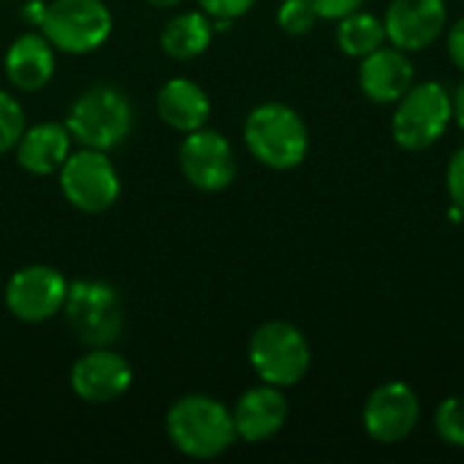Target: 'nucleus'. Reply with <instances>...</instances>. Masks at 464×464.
<instances>
[{"label": "nucleus", "mask_w": 464, "mask_h": 464, "mask_svg": "<svg viewBox=\"0 0 464 464\" xmlns=\"http://www.w3.org/2000/svg\"><path fill=\"white\" fill-rule=\"evenodd\" d=\"M435 432L443 443L464 449V397H449L438 405Z\"/></svg>", "instance_id": "22"}, {"label": "nucleus", "mask_w": 464, "mask_h": 464, "mask_svg": "<svg viewBox=\"0 0 464 464\" xmlns=\"http://www.w3.org/2000/svg\"><path fill=\"white\" fill-rule=\"evenodd\" d=\"M68 280L60 269L46 264H30L16 269L3 291L5 310L22 324H44L63 313L68 296Z\"/></svg>", "instance_id": "10"}, {"label": "nucleus", "mask_w": 464, "mask_h": 464, "mask_svg": "<svg viewBox=\"0 0 464 464\" xmlns=\"http://www.w3.org/2000/svg\"><path fill=\"white\" fill-rule=\"evenodd\" d=\"M288 400L280 386L258 383L247 389L231 408L237 440L245 443H264L272 440L288 421Z\"/></svg>", "instance_id": "14"}, {"label": "nucleus", "mask_w": 464, "mask_h": 464, "mask_svg": "<svg viewBox=\"0 0 464 464\" xmlns=\"http://www.w3.org/2000/svg\"><path fill=\"white\" fill-rule=\"evenodd\" d=\"M386 44V27L383 19H378L370 11H353L348 16L340 19L337 24V46L348 54V57H367L370 52L381 49Z\"/></svg>", "instance_id": "20"}, {"label": "nucleus", "mask_w": 464, "mask_h": 464, "mask_svg": "<svg viewBox=\"0 0 464 464\" xmlns=\"http://www.w3.org/2000/svg\"><path fill=\"white\" fill-rule=\"evenodd\" d=\"M446 188H449V198L454 207H459L464 212V144L451 155L449 169H446Z\"/></svg>", "instance_id": "25"}, {"label": "nucleus", "mask_w": 464, "mask_h": 464, "mask_svg": "<svg viewBox=\"0 0 464 464\" xmlns=\"http://www.w3.org/2000/svg\"><path fill=\"white\" fill-rule=\"evenodd\" d=\"M242 139L247 152L272 171H291L310 152V130L296 109L280 101H266L245 117Z\"/></svg>", "instance_id": "2"}, {"label": "nucleus", "mask_w": 464, "mask_h": 464, "mask_svg": "<svg viewBox=\"0 0 464 464\" xmlns=\"http://www.w3.org/2000/svg\"><path fill=\"white\" fill-rule=\"evenodd\" d=\"M454 120L451 95L440 82L411 84V90L397 101L392 117V136L408 152L430 150Z\"/></svg>", "instance_id": "7"}, {"label": "nucleus", "mask_w": 464, "mask_h": 464, "mask_svg": "<svg viewBox=\"0 0 464 464\" xmlns=\"http://www.w3.org/2000/svg\"><path fill=\"white\" fill-rule=\"evenodd\" d=\"M446 19V0H392L383 16L386 41L402 52H421L443 35Z\"/></svg>", "instance_id": "13"}, {"label": "nucleus", "mask_w": 464, "mask_h": 464, "mask_svg": "<svg viewBox=\"0 0 464 464\" xmlns=\"http://www.w3.org/2000/svg\"><path fill=\"white\" fill-rule=\"evenodd\" d=\"M44 11H46V3L44 0H27L24 5H22V19L30 24V27H41V22H44Z\"/></svg>", "instance_id": "28"}, {"label": "nucleus", "mask_w": 464, "mask_h": 464, "mask_svg": "<svg viewBox=\"0 0 464 464\" xmlns=\"http://www.w3.org/2000/svg\"><path fill=\"white\" fill-rule=\"evenodd\" d=\"M54 68L57 49L44 33H19L3 54V73L16 92L44 90L52 82Z\"/></svg>", "instance_id": "15"}, {"label": "nucleus", "mask_w": 464, "mask_h": 464, "mask_svg": "<svg viewBox=\"0 0 464 464\" xmlns=\"http://www.w3.org/2000/svg\"><path fill=\"white\" fill-rule=\"evenodd\" d=\"M318 22L315 8L310 0H283L277 8V24L288 35H307Z\"/></svg>", "instance_id": "23"}, {"label": "nucleus", "mask_w": 464, "mask_h": 464, "mask_svg": "<svg viewBox=\"0 0 464 464\" xmlns=\"http://www.w3.org/2000/svg\"><path fill=\"white\" fill-rule=\"evenodd\" d=\"M247 359L264 383L288 389L307 375L313 351L299 326L288 321H266L250 334Z\"/></svg>", "instance_id": "5"}, {"label": "nucleus", "mask_w": 464, "mask_h": 464, "mask_svg": "<svg viewBox=\"0 0 464 464\" xmlns=\"http://www.w3.org/2000/svg\"><path fill=\"white\" fill-rule=\"evenodd\" d=\"M362 3H364V0H310V5L315 8L318 19H337V22H340L343 16L359 11Z\"/></svg>", "instance_id": "26"}, {"label": "nucleus", "mask_w": 464, "mask_h": 464, "mask_svg": "<svg viewBox=\"0 0 464 464\" xmlns=\"http://www.w3.org/2000/svg\"><path fill=\"white\" fill-rule=\"evenodd\" d=\"M38 30L57 52L79 57L109 41L114 16L103 0H49Z\"/></svg>", "instance_id": "6"}, {"label": "nucleus", "mask_w": 464, "mask_h": 464, "mask_svg": "<svg viewBox=\"0 0 464 464\" xmlns=\"http://www.w3.org/2000/svg\"><path fill=\"white\" fill-rule=\"evenodd\" d=\"M14 150L19 169L33 177H49L57 174L73 152V136L65 122H35L22 130Z\"/></svg>", "instance_id": "17"}, {"label": "nucleus", "mask_w": 464, "mask_h": 464, "mask_svg": "<svg viewBox=\"0 0 464 464\" xmlns=\"http://www.w3.org/2000/svg\"><path fill=\"white\" fill-rule=\"evenodd\" d=\"M57 182L65 201L84 215H101L111 209L122 193V182L109 160V152L90 147H79L68 155L57 171Z\"/></svg>", "instance_id": "8"}, {"label": "nucleus", "mask_w": 464, "mask_h": 464, "mask_svg": "<svg viewBox=\"0 0 464 464\" xmlns=\"http://www.w3.org/2000/svg\"><path fill=\"white\" fill-rule=\"evenodd\" d=\"M177 160L185 182L201 193H220L231 188L239 171L231 141L220 130H212L207 125L185 133Z\"/></svg>", "instance_id": "9"}, {"label": "nucleus", "mask_w": 464, "mask_h": 464, "mask_svg": "<svg viewBox=\"0 0 464 464\" xmlns=\"http://www.w3.org/2000/svg\"><path fill=\"white\" fill-rule=\"evenodd\" d=\"M215 35V24L212 19L198 8V11H179L174 14L163 30H160V49L171 57V60H196L201 57Z\"/></svg>", "instance_id": "19"}, {"label": "nucleus", "mask_w": 464, "mask_h": 464, "mask_svg": "<svg viewBox=\"0 0 464 464\" xmlns=\"http://www.w3.org/2000/svg\"><path fill=\"white\" fill-rule=\"evenodd\" d=\"M166 438L188 459H218L237 443L231 408L209 394H185L166 411Z\"/></svg>", "instance_id": "1"}, {"label": "nucleus", "mask_w": 464, "mask_h": 464, "mask_svg": "<svg viewBox=\"0 0 464 464\" xmlns=\"http://www.w3.org/2000/svg\"><path fill=\"white\" fill-rule=\"evenodd\" d=\"M421 419V402L419 394L402 383V381H386L381 383L364 402L362 421L364 432L383 446L405 440Z\"/></svg>", "instance_id": "11"}, {"label": "nucleus", "mask_w": 464, "mask_h": 464, "mask_svg": "<svg viewBox=\"0 0 464 464\" xmlns=\"http://www.w3.org/2000/svg\"><path fill=\"white\" fill-rule=\"evenodd\" d=\"M144 3H150L152 8H177L182 0H144Z\"/></svg>", "instance_id": "30"}, {"label": "nucleus", "mask_w": 464, "mask_h": 464, "mask_svg": "<svg viewBox=\"0 0 464 464\" xmlns=\"http://www.w3.org/2000/svg\"><path fill=\"white\" fill-rule=\"evenodd\" d=\"M451 103H454V120L464 130V82L457 87V92L451 95Z\"/></svg>", "instance_id": "29"}, {"label": "nucleus", "mask_w": 464, "mask_h": 464, "mask_svg": "<svg viewBox=\"0 0 464 464\" xmlns=\"http://www.w3.org/2000/svg\"><path fill=\"white\" fill-rule=\"evenodd\" d=\"M65 125L79 147L111 152L133 130V103L117 84H92L73 98Z\"/></svg>", "instance_id": "3"}, {"label": "nucleus", "mask_w": 464, "mask_h": 464, "mask_svg": "<svg viewBox=\"0 0 464 464\" xmlns=\"http://www.w3.org/2000/svg\"><path fill=\"white\" fill-rule=\"evenodd\" d=\"M446 49H449L451 63L464 73V16L451 24L449 35H446Z\"/></svg>", "instance_id": "27"}, {"label": "nucleus", "mask_w": 464, "mask_h": 464, "mask_svg": "<svg viewBox=\"0 0 464 464\" xmlns=\"http://www.w3.org/2000/svg\"><path fill=\"white\" fill-rule=\"evenodd\" d=\"M413 63L397 46H381L362 57L359 87L372 103H397L413 84Z\"/></svg>", "instance_id": "16"}, {"label": "nucleus", "mask_w": 464, "mask_h": 464, "mask_svg": "<svg viewBox=\"0 0 464 464\" xmlns=\"http://www.w3.org/2000/svg\"><path fill=\"white\" fill-rule=\"evenodd\" d=\"M133 386L130 362L109 348H87L71 367V392L87 405H109Z\"/></svg>", "instance_id": "12"}, {"label": "nucleus", "mask_w": 464, "mask_h": 464, "mask_svg": "<svg viewBox=\"0 0 464 464\" xmlns=\"http://www.w3.org/2000/svg\"><path fill=\"white\" fill-rule=\"evenodd\" d=\"M155 111L163 125H169L177 133H190L198 130L209 122L212 117V101L207 90L185 76L166 79L155 95Z\"/></svg>", "instance_id": "18"}, {"label": "nucleus", "mask_w": 464, "mask_h": 464, "mask_svg": "<svg viewBox=\"0 0 464 464\" xmlns=\"http://www.w3.org/2000/svg\"><path fill=\"white\" fill-rule=\"evenodd\" d=\"M24 128H27L24 106L19 103L16 95H11L8 90H0V155L16 147Z\"/></svg>", "instance_id": "21"}, {"label": "nucleus", "mask_w": 464, "mask_h": 464, "mask_svg": "<svg viewBox=\"0 0 464 464\" xmlns=\"http://www.w3.org/2000/svg\"><path fill=\"white\" fill-rule=\"evenodd\" d=\"M196 3H198V8H201L212 22H218V19L234 22V19L250 14V8H253L258 0H196Z\"/></svg>", "instance_id": "24"}, {"label": "nucleus", "mask_w": 464, "mask_h": 464, "mask_svg": "<svg viewBox=\"0 0 464 464\" xmlns=\"http://www.w3.org/2000/svg\"><path fill=\"white\" fill-rule=\"evenodd\" d=\"M63 315L84 348L114 345L125 326L122 299L106 280H73L68 285Z\"/></svg>", "instance_id": "4"}]
</instances>
